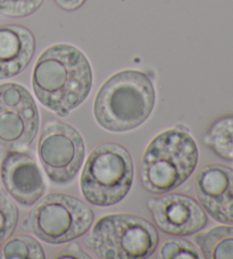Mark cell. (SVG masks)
<instances>
[{
    "mask_svg": "<svg viewBox=\"0 0 233 259\" xmlns=\"http://www.w3.org/2000/svg\"><path fill=\"white\" fill-rule=\"evenodd\" d=\"M155 106V87L147 74L124 70L107 80L93 102V114L111 133L133 131L146 121Z\"/></svg>",
    "mask_w": 233,
    "mask_h": 259,
    "instance_id": "obj_2",
    "label": "cell"
},
{
    "mask_svg": "<svg viewBox=\"0 0 233 259\" xmlns=\"http://www.w3.org/2000/svg\"><path fill=\"white\" fill-rule=\"evenodd\" d=\"M158 258L163 259H199L203 258L194 244L182 239H167L160 245Z\"/></svg>",
    "mask_w": 233,
    "mask_h": 259,
    "instance_id": "obj_17",
    "label": "cell"
},
{
    "mask_svg": "<svg viewBox=\"0 0 233 259\" xmlns=\"http://www.w3.org/2000/svg\"><path fill=\"white\" fill-rule=\"evenodd\" d=\"M204 258L233 259V226H217L195 238Z\"/></svg>",
    "mask_w": 233,
    "mask_h": 259,
    "instance_id": "obj_13",
    "label": "cell"
},
{
    "mask_svg": "<svg viewBox=\"0 0 233 259\" xmlns=\"http://www.w3.org/2000/svg\"><path fill=\"white\" fill-rule=\"evenodd\" d=\"M39 110L30 92L20 83L0 84V146L23 151L39 131Z\"/></svg>",
    "mask_w": 233,
    "mask_h": 259,
    "instance_id": "obj_8",
    "label": "cell"
},
{
    "mask_svg": "<svg viewBox=\"0 0 233 259\" xmlns=\"http://www.w3.org/2000/svg\"><path fill=\"white\" fill-rule=\"evenodd\" d=\"M133 175L130 152L119 143H102L92 150L83 167L82 194L93 205H114L131 190Z\"/></svg>",
    "mask_w": 233,
    "mask_h": 259,
    "instance_id": "obj_4",
    "label": "cell"
},
{
    "mask_svg": "<svg viewBox=\"0 0 233 259\" xmlns=\"http://www.w3.org/2000/svg\"><path fill=\"white\" fill-rule=\"evenodd\" d=\"M2 182L8 193L24 207L33 205L46 192V183L37 162L28 153L11 151L0 167Z\"/></svg>",
    "mask_w": 233,
    "mask_h": 259,
    "instance_id": "obj_11",
    "label": "cell"
},
{
    "mask_svg": "<svg viewBox=\"0 0 233 259\" xmlns=\"http://www.w3.org/2000/svg\"><path fill=\"white\" fill-rule=\"evenodd\" d=\"M86 242L98 258L141 259L155 252L159 235L155 226L141 217L113 213L96 223Z\"/></svg>",
    "mask_w": 233,
    "mask_h": 259,
    "instance_id": "obj_5",
    "label": "cell"
},
{
    "mask_svg": "<svg viewBox=\"0 0 233 259\" xmlns=\"http://www.w3.org/2000/svg\"><path fill=\"white\" fill-rule=\"evenodd\" d=\"M198 158V146L189 133L180 127L167 129L149 143L142 155L141 184L155 194L176 190L194 174Z\"/></svg>",
    "mask_w": 233,
    "mask_h": 259,
    "instance_id": "obj_3",
    "label": "cell"
},
{
    "mask_svg": "<svg viewBox=\"0 0 233 259\" xmlns=\"http://www.w3.org/2000/svg\"><path fill=\"white\" fill-rule=\"evenodd\" d=\"M204 142L217 157L233 162V115L216 120L205 134Z\"/></svg>",
    "mask_w": 233,
    "mask_h": 259,
    "instance_id": "obj_14",
    "label": "cell"
},
{
    "mask_svg": "<svg viewBox=\"0 0 233 259\" xmlns=\"http://www.w3.org/2000/svg\"><path fill=\"white\" fill-rule=\"evenodd\" d=\"M35 40L23 25H0V80L16 77L28 68L34 55Z\"/></svg>",
    "mask_w": 233,
    "mask_h": 259,
    "instance_id": "obj_12",
    "label": "cell"
},
{
    "mask_svg": "<svg viewBox=\"0 0 233 259\" xmlns=\"http://www.w3.org/2000/svg\"><path fill=\"white\" fill-rule=\"evenodd\" d=\"M38 155L49 180L65 185L79 174L84 161L86 145L81 134L73 126L50 120L40 135Z\"/></svg>",
    "mask_w": 233,
    "mask_h": 259,
    "instance_id": "obj_7",
    "label": "cell"
},
{
    "mask_svg": "<svg viewBox=\"0 0 233 259\" xmlns=\"http://www.w3.org/2000/svg\"><path fill=\"white\" fill-rule=\"evenodd\" d=\"M5 259H43L44 250L37 240L30 235L20 234L5 243L0 252Z\"/></svg>",
    "mask_w": 233,
    "mask_h": 259,
    "instance_id": "obj_15",
    "label": "cell"
},
{
    "mask_svg": "<svg viewBox=\"0 0 233 259\" xmlns=\"http://www.w3.org/2000/svg\"><path fill=\"white\" fill-rule=\"evenodd\" d=\"M32 88L44 108L58 117H66L86 101L91 91V65L72 45H53L41 53L34 65Z\"/></svg>",
    "mask_w": 233,
    "mask_h": 259,
    "instance_id": "obj_1",
    "label": "cell"
},
{
    "mask_svg": "<svg viewBox=\"0 0 233 259\" xmlns=\"http://www.w3.org/2000/svg\"><path fill=\"white\" fill-rule=\"evenodd\" d=\"M196 195L208 215L221 224L233 225V169L207 164L195 181Z\"/></svg>",
    "mask_w": 233,
    "mask_h": 259,
    "instance_id": "obj_10",
    "label": "cell"
},
{
    "mask_svg": "<svg viewBox=\"0 0 233 259\" xmlns=\"http://www.w3.org/2000/svg\"><path fill=\"white\" fill-rule=\"evenodd\" d=\"M43 0H0V14L10 17H26L41 7Z\"/></svg>",
    "mask_w": 233,
    "mask_h": 259,
    "instance_id": "obj_18",
    "label": "cell"
},
{
    "mask_svg": "<svg viewBox=\"0 0 233 259\" xmlns=\"http://www.w3.org/2000/svg\"><path fill=\"white\" fill-rule=\"evenodd\" d=\"M37 202L29 213L26 225L43 242H71L86 234L93 223L91 209L75 196L51 193Z\"/></svg>",
    "mask_w": 233,
    "mask_h": 259,
    "instance_id": "obj_6",
    "label": "cell"
},
{
    "mask_svg": "<svg viewBox=\"0 0 233 259\" xmlns=\"http://www.w3.org/2000/svg\"><path fill=\"white\" fill-rule=\"evenodd\" d=\"M55 3L63 10L71 12L81 7L86 0H55Z\"/></svg>",
    "mask_w": 233,
    "mask_h": 259,
    "instance_id": "obj_20",
    "label": "cell"
},
{
    "mask_svg": "<svg viewBox=\"0 0 233 259\" xmlns=\"http://www.w3.org/2000/svg\"><path fill=\"white\" fill-rule=\"evenodd\" d=\"M55 258H90V256L87 252H84L83 250L80 248L79 244H71L69 247L62 250L61 252L56 254Z\"/></svg>",
    "mask_w": 233,
    "mask_h": 259,
    "instance_id": "obj_19",
    "label": "cell"
},
{
    "mask_svg": "<svg viewBox=\"0 0 233 259\" xmlns=\"http://www.w3.org/2000/svg\"><path fill=\"white\" fill-rule=\"evenodd\" d=\"M19 222L16 204L5 192L0 190V248L11 238Z\"/></svg>",
    "mask_w": 233,
    "mask_h": 259,
    "instance_id": "obj_16",
    "label": "cell"
},
{
    "mask_svg": "<svg viewBox=\"0 0 233 259\" xmlns=\"http://www.w3.org/2000/svg\"><path fill=\"white\" fill-rule=\"evenodd\" d=\"M147 207L155 224L169 235H192L207 225V215L195 199L168 193L150 199Z\"/></svg>",
    "mask_w": 233,
    "mask_h": 259,
    "instance_id": "obj_9",
    "label": "cell"
}]
</instances>
